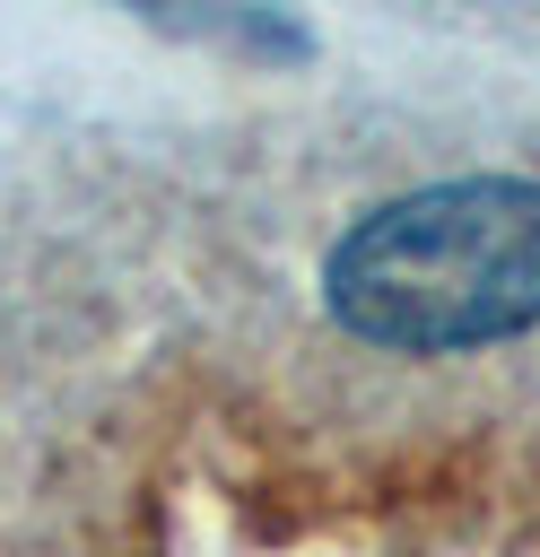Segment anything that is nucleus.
Wrapping results in <instances>:
<instances>
[{
    "mask_svg": "<svg viewBox=\"0 0 540 557\" xmlns=\"http://www.w3.org/2000/svg\"><path fill=\"white\" fill-rule=\"evenodd\" d=\"M331 313L375 348H488L540 322V183L470 174L357 218L322 270Z\"/></svg>",
    "mask_w": 540,
    "mask_h": 557,
    "instance_id": "nucleus-1",
    "label": "nucleus"
}]
</instances>
